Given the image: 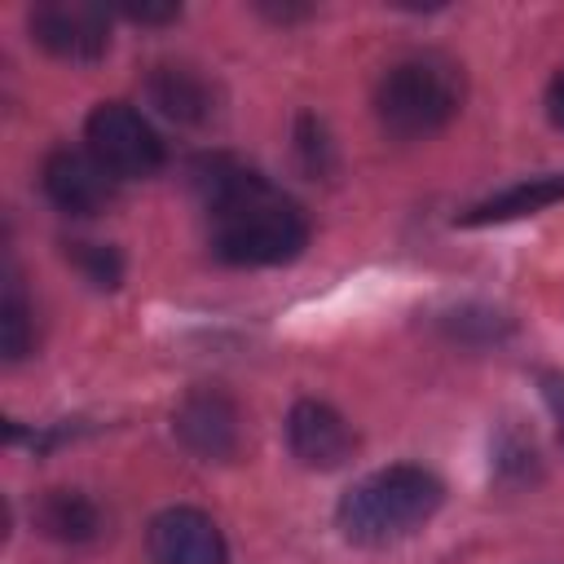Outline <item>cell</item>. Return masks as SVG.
Here are the masks:
<instances>
[{
  "instance_id": "1",
  "label": "cell",
  "mask_w": 564,
  "mask_h": 564,
  "mask_svg": "<svg viewBox=\"0 0 564 564\" xmlns=\"http://www.w3.org/2000/svg\"><path fill=\"white\" fill-rule=\"evenodd\" d=\"M194 172V185L212 212V251L225 264L264 269L286 264L304 251V212L286 194H278L260 172L234 159H203Z\"/></svg>"
},
{
  "instance_id": "2",
  "label": "cell",
  "mask_w": 564,
  "mask_h": 564,
  "mask_svg": "<svg viewBox=\"0 0 564 564\" xmlns=\"http://www.w3.org/2000/svg\"><path fill=\"white\" fill-rule=\"evenodd\" d=\"M445 502V485L414 463H392L361 476L335 507V524L357 546H392L423 529Z\"/></svg>"
},
{
  "instance_id": "3",
  "label": "cell",
  "mask_w": 564,
  "mask_h": 564,
  "mask_svg": "<svg viewBox=\"0 0 564 564\" xmlns=\"http://www.w3.org/2000/svg\"><path fill=\"white\" fill-rule=\"evenodd\" d=\"M463 110V66L441 53H410L375 84L379 128L397 141L432 137Z\"/></svg>"
},
{
  "instance_id": "4",
  "label": "cell",
  "mask_w": 564,
  "mask_h": 564,
  "mask_svg": "<svg viewBox=\"0 0 564 564\" xmlns=\"http://www.w3.org/2000/svg\"><path fill=\"white\" fill-rule=\"evenodd\" d=\"M84 141H88V154L115 181L154 176L163 167V141H159V132L128 101H101L88 115V123H84Z\"/></svg>"
},
{
  "instance_id": "5",
  "label": "cell",
  "mask_w": 564,
  "mask_h": 564,
  "mask_svg": "<svg viewBox=\"0 0 564 564\" xmlns=\"http://www.w3.org/2000/svg\"><path fill=\"white\" fill-rule=\"evenodd\" d=\"M26 26L57 62H97L110 48V13L88 0H40L26 13Z\"/></svg>"
},
{
  "instance_id": "6",
  "label": "cell",
  "mask_w": 564,
  "mask_h": 564,
  "mask_svg": "<svg viewBox=\"0 0 564 564\" xmlns=\"http://www.w3.org/2000/svg\"><path fill=\"white\" fill-rule=\"evenodd\" d=\"M40 185L48 203L66 216H97L115 203V176L88 154V150H53L40 167Z\"/></svg>"
},
{
  "instance_id": "7",
  "label": "cell",
  "mask_w": 564,
  "mask_h": 564,
  "mask_svg": "<svg viewBox=\"0 0 564 564\" xmlns=\"http://www.w3.org/2000/svg\"><path fill=\"white\" fill-rule=\"evenodd\" d=\"M286 445L304 467L330 471L357 454V432L326 401H295L286 414Z\"/></svg>"
},
{
  "instance_id": "8",
  "label": "cell",
  "mask_w": 564,
  "mask_h": 564,
  "mask_svg": "<svg viewBox=\"0 0 564 564\" xmlns=\"http://www.w3.org/2000/svg\"><path fill=\"white\" fill-rule=\"evenodd\" d=\"M145 546L154 564H225V538L198 507H167L150 520Z\"/></svg>"
},
{
  "instance_id": "9",
  "label": "cell",
  "mask_w": 564,
  "mask_h": 564,
  "mask_svg": "<svg viewBox=\"0 0 564 564\" xmlns=\"http://www.w3.org/2000/svg\"><path fill=\"white\" fill-rule=\"evenodd\" d=\"M176 436L198 458H234L238 454V410L225 392L198 388L176 410Z\"/></svg>"
},
{
  "instance_id": "10",
  "label": "cell",
  "mask_w": 564,
  "mask_h": 564,
  "mask_svg": "<svg viewBox=\"0 0 564 564\" xmlns=\"http://www.w3.org/2000/svg\"><path fill=\"white\" fill-rule=\"evenodd\" d=\"M145 93L176 123H207L216 115V88L189 62H159V66H150Z\"/></svg>"
},
{
  "instance_id": "11",
  "label": "cell",
  "mask_w": 564,
  "mask_h": 564,
  "mask_svg": "<svg viewBox=\"0 0 564 564\" xmlns=\"http://www.w3.org/2000/svg\"><path fill=\"white\" fill-rule=\"evenodd\" d=\"M35 529L53 542H88L101 529V511L79 489H44L35 502Z\"/></svg>"
},
{
  "instance_id": "12",
  "label": "cell",
  "mask_w": 564,
  "mask_h": 564,
  "mask_svg": "<svg viewBox=\"0 0 564 564\" xmlns=\"http://www.w3.org/2000/svg\"><path fill=\"white\" fill-rule=\"evenodd\" d=\"M560 198H564V172L529 176V181H516V185H507L502 194L476 203V207L463 216V225H498V220L533 216V212H542V207H551V203H560Z\"/></svg>"
},
{
  "instance_id": "13",
  "label": "cell",
  "mask_w": 564,
  "mask_h": 564,
  "mask_svg": "<svg viewBox=\"0 0 564 564\" xmlns=\"http://www.w3.org/2000/svg\"><path fill=\"white\" fill-rule=\"evenodd\" d=\"M31 339H35V330H31V308H26L22 291H18V278L9 273V282H4V304H0V344H4V357H9V361L26 357Z\"/></svg>"
},
{
  "instance_id": "14",
  "label": "cell",
  "mask_w": 564,
  "mask_h": 564,
  "mask_svg": "<svg viewBox=\"0 0 564 564\" xmlns=\"http://www.w3.org/2000/svg\"><path fill=\"white\" fill-rule=\"evenodd\" d=\"M66 260H70L93 286H119L123 260H119L115 247H106V242H66Z\"/></svg>"
},
{
  "instance_id": "15",
  "label": "cell",
  "mask_w": 564,
  "mask_h": 564,
  "mask_svg": "<svg viewBox=\"0 0 564 564\" xmlns=\"http://www.w3.org/2000/svg\"><path fill=\"white\" fill-rule=\"evenodd\" d=\"M119 13H123L128 22L159 26V22H176V18H181V4H119Z\"/></svg>"
},
{
  "instance_id": "16",
  "label": "cell",
  "mask_w": 564,
  "mask_h": 564,
  "mask_svg": "<svg viewBox=\"0 0 564 564\" xmlns=\"http://www.w3.org/2000/svg\"><path fill=\"white\" fill-rule=\"evenodd\" d=\"M542 397L560 423V436H564V375H542Z\"/></svg>"
},
{
  "instance_id": "17",
  "label": "cell",
  "mask_w": 564,
  "mask_h": 564,
  "mask_svg": "<svg viewBox=\"0 0 564 564\" xmlns=\"http://www.w3.org/2000/svg\"><path fill=\"white\" fill-rule=\"evenodd\" d=\"M546 115H551V123L555 128H564V66L551 75V84H546Z\"/></svg>"
}]
</instances>
